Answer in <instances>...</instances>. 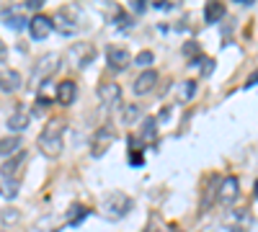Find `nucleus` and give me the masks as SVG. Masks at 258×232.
Returning <instances> with one entry per match:
<instances>
[{"label":"nucleus","instance_id":"1","mask_svg":"<svg viewBox=\"0 0 258 232\" xmlns=\"http://www.w3.org/2000/svg\"><path fill=\"white\" fill-rule=\"evenodd\" d=\"M36 147L47 158H59L62 155V147H64V121L62 119H52L44 129H41Z\"/></svg>","mask_w":258,"mask_h":232},{"label":"nucleus","instance_id":"2","mask_svg":"<svg viewBox=\"0 0 258 232\" xmlns=\"http://www.w3.org/2000/svg\"><path fill=\"white\" fill-rule=\"evenodd\" d=\"M132 206H135V201L129 199L124 191H109V194H103L101 196V204H98L101 214L106 219H121V217H126L129 212H132Z\"/></svg>","mask_w":258,"mask_h":232},{"label":"nucleus","instance_id":"3","mask_svg":"<svg viewBox=\"0 0 258 232\" xmlns=\"http://www.w3.org/2000/svg\"><path fill=\"white\" fill-rule=\"evenodd\" d=\"M70 62H73V67L83 70V67H88L91 62L96 59V47L88 44V41H80V44H73L70 52H68Z\"/></svg>","mask_w":258,"mask_h":232},{"label":"nucleus","instance_id":"4","mask_svg":"<svg viewBox=\"0 0 258 232\" xmlns=\"http://www.w3.org/2000/svg\"><path fill=\"white\" fill-rule=\"evenodd\" d=\"M114 139H116V129L114 126H101V129L93 134V147H91V155L93 158H101V155H106L109 152V147L114 144Z\"/></svg>","mask_w":258,"mask_h":232},{"label":"nucleus","instance_id":"5","mask_svg":"<svg viewBox=\"0 0 258 232\" xmlns=\"http://www.w3.org/2000/svg\"><path fill=\"white\" fill-rule=\"evenodd\" d=\"M106 62H109V67L114 70V72H121V70H126L129 65H132V54H129V49H124V47H109L106 49Z\"/></svg>","mask_w":258,"mask_h":232},{"label":"nucleus","instance_id":"6","mask_svg":"<svg viewBox=\"0 0 258 232\" xmlns=\"http://www.w3.org/2000/svg\"><path fill=\"white\" fill-rule=\"evenodd\" d=\"M238 196H240V181H238V176L222 178L220 186H217V199H220L222 204H232Z\"/></svg>","mask_w":258,"mask_h":232},{"label":"nucleus","instance_id":"7","mask_svg":"<svg viewBox=\"0 0 258 232\" xmlns=\"http://www.w3.org/2000/svg\"><path fill=\"white\" fill-rule=\"evenodd\" d=\"M29 34H31V39H36V41L47 39V36L52 34V18L44 16V13L31 16V21H29Z\"/></svg>","mask_w":258,"mask_h":232},{"label":"nucleus","instance_id":"8","mask_svg":"<svg viewBox=\"0 0 258 232\" xmlns=\"http://www.w3.org/2000/svg\"><path fill=\"white\" fill-rule=\"evenodd\" d=\"M98 98L106 109H119L121 106V88L116 83H103V86H98Z\"/></svg>","mask_w":258,"mask_h":232},{"label":"nucleus","instance_id":"9","mask_svg":"<svg viewBox=\"0 0 258 232\" xmlns=\"http://www.w3.org/2000/svg\"><path fill=\"white\" fill-rule=\"evenodd\" d=\"M54 96H57V103H59V106H73L75 98H78V83L62 80L59 86H57V91H54Z\"/></svg>","mask_w":258,"mask_h":232},{"label":"nucleus","instance_id":"10","mask_svg":"<svg viewBox=\"0 0 258 232\" xmlns=\"http://www.w3.org/2000/svg\"><path fill=\"white\" fill-rule=\"evenodd\" d=\"M75 16L73 18H68V8H59L57 13H54V18H52V31H59V34H64V36H70V34H75Z\"/></svg>","mask_w":258,"mask_h":232},{"label":"nucleus","instance_id":"11","mask_svg":"<svg viewBox=\"0 0 258 232\" xmlns=\"http://www.w3.org/2000/svg\"><path fill=\"white\" fill-rule=\"evenodd\" d=\"M155 86H158V72H155V70H145V72L135 80L132 91H135V96H147Z\"/></svg>","mask_w":258,"mask_h":232},{"label":"nucleus","instance_id":"12","mask_svg":"<svg viewBox=\"0 0 258 232\" xmlns=\"http://www.w3.org/2000/svg\"><path fill=\"white\" fill-rule=\"evenodd\" d=\"M24 86V78H21L18 70H0V91L13 93Z\"/></svg>","mask_w":258,"mask_h":232},{"label":"nucleus","instance_id":"13","mask_svg":"<svg viewBox=\"0 0 258 232\" xmlns=\"http://www.w3.org/2000/svg\"><path fill=\"white\" fill-rule=\"evenodd\" d=\"M137 139H140V142H147V144H153V142L158 139V119H155V116H145V119H142Z\"/></svg>","mask_w":258,"mask_h":232},{"label":"nucleus","instance_id":"14","mask_svg":"<svg viewBox=\"0 0 258 232\" xmlns=\"http://www.w3.org/2000/svg\"><path fill=\"white\" fill-rule=\"evenodd\" d=\"M29 121H31V114L26 111V109H16L13 114H11V119H8V129L11 132H24L26 126H29Z\"/></svg>","mask_w":258,"mask_h":232},{"label":"nucleus","instance_id":"15","mask_svg":"<svg viewBox=\"0 0 258 232\" xmlns=\"http://www.w3.org/2000/svg\"><path fill=\"white\" fill-rule=\"evenodd\" d=\"M26 163V155L24 152H18V155H13L11 160H6V165L0 168V173H3L6 178H16L18 181V168Z\"/></svg>","mask_w":258,"mask_h":232},{"label":"nucleus","instance_id":"16","mask_svg":"<svg viewBox=\"0 0 258 232\" xmlns=\"http://www.w3.org/2000/svg\"><path fill=\"white\" fill-rule=\"evenodd\" d=\"M194 96H197V83L194 80H183L176 86V101L178 103H188Z\"/></svg>","mask_w":258,"mask_h":232},{"label":"nucleus","instance_id":"17","mask_svg":"<svg viewBox=\"0 0 258 232\" xmlns=\"http://www.w3.org/2000/svg\"><path fill=\"white\" fill-rule=\"evenodd\" d=\"M59 65V57L57 54H44L39 59V67H36V78H44V75H52Z\"/></svg>","mask_w":258,"mask_h":232},{"label":"nucleus","instance_id":"18","mask_svg":"<svg viewBox=\"0 0 258 232\" xmlns=\"http://www.w3.org/2000/svg\"><path fill=\"white\" fill-rule=\"evenodd\" d=\"M18 147H21V137L18 134L3 137V139H0V155H3V158H13V155H18Z\"/></svg>","mask_w":258,"mask_h":232},{"label":"nucleus","instance_id":"19","mask_svg":"<svg viewBox=\"0 0 258 232\" xmlns=\"http://www.w3.org/2000/svg\"><path fill=\"white\" fill-rule=\"evenodd\" d=\"M222 16H225V6L222 3H207L204 6V21L207 24H217Z\"/></svg>","mask_w":258,"mask_h":232},{"label":"nucleus","instance_id":"20","mask_svg":"<svg viewBox=\"0 0 258 232\" xmlns=\"http://www.w3.org/2000/svg\"><path fill=\"white\" fill-rule=\"evenodd\" d=\"M214 186H220V183H217V178H214V176H209L207 178V188H204V196H202V209H204V212L212 206V196L217 194V188H214Z\"/></svg>","mask_w":258,"mask_h":232},{"label":"nucleus","instance_id":"21","mask_svg":"<svg viewBox=\"0 0 258 232\" xmlns=\"http://www.w3.org/2000/svg\"><path fill=\"white\" fill-rule=\"evenodd\" d=\"M88 214H91V209H88V206H83V204H73V206H70V212H68V217H70V222H73V224L83 222Z\"/></svg>","mask_w":258,"mask_h":232},{"label":"nucleus","instance_id":"22","mask_svg":"<svg viewBox=\"0 0 258 232\" xmlns=\"http://www.w3.org/2000/svg\"><path fill=\"white\" fill-rule=\"evenodd\" d=\"M0 194H3L6 199H16L18 196V181L16 178H6L3 181V188H0Z\"/></svg>","mask_w":258,"mask_h":232},{"label":"nucleus","instance_id":"23","mask_svg":"<svg viewBox=\"0 0 258 232\" xmlns=\"http://www.w3.org/2000/svg\"><path fill=\"white\" fill-rule=\"evenodd\" d=\"M21 219V212H18V209H13V206H8V209H3V212H0V222H3L6 227L8 224H16Z\"/></svg>","mask_w":258,"mask_h":232},{"label":"nucleus","instance_id":"24","mask_svg":"<svg viewBox=\"0 0 258 232\" xmlns=\"http://www.w3.org/2000/svg\"><path fill=\"white\" fill-rule=\"evenodd\" d=\"M140 116H142V109L132 103V106H126V109H124V116H121V121H124V124H135Z\"/></svg>","mask_w":258,"mask_h":232},{"label":"nucleus","instance_id":"25","mask_svg":"<svg viewBox=\"0 0 258 232\" xmlns=\"http://www.w3.org/2000/svg\"><path fill=\"white\" fill-rule=\"evenodd\" d=\"M153 62H155V54L153 52H140L137 57H135V65H140V67H147V65H153Z\"/></svg>","mask_w":258,"mask_h":232},{"label":"nucleus","instance_id":"26","mask_svg":"<svg viewBox=\"0 0 258 232\" xmlns=\"http://www.w3.org/2000/svg\"><path fill=\"white\" fill-rule=\"evenodd\" d=\"M24 24H29V21H24L21 16H11V18H8V26H11V29H24Z\"/></svg>","mask_w":258,"mask_h":232},{"label":"nucleus","instance_id":"27","mask_svg":"<svg viewBox=\"0 0 258 232\" xmlns=\"http://www.w3.org/2000/svg\"><path fill=\"white\" fill-rule=\"evenodd\" d=\"M129 8H132L135 13H142L147 6H145V0H132V3H129Z\"/></svg>","mask_w":258,"mask_h":232},{"label":"nucleus","instance_id":"28","mask_svg":"<svg viewBox=\"0 0 258 232\" xmlns=\"http://www.w3.org/2000/svg\"><path fill=\"white\" fill-rule=\"evenodd\" d=\"M41 6H44V0H29L24 8H29V11H41Z\"/></svg>","mask_w":258,"mask_h":232},{"label":"nucleus","instance_id":"29","mask_svg":"<svg viewBox=\"0 0 258 232\" xmlns=\"http://www.w3.org/2000/svg\"><path fill=\"white\" fill-rule=\"evenodd\" d=\"M255 86H258V70H255V72H253V75L245 80V86H243V88H255Z\"/></svg>","mask_w":258,"mask_h":232},{"label":"nucleus","instance_id":"30","mask_svg":"<svg viewBox=\"0 0 258 232\" xmlns=\"http://www.w3.org/2000/svg\"><path fill=\"white\" fill-rule=\"evenodd\" d=\"M6 57H8V49H6V44H3V41H0V65L6 62Z\"/></svg>","mask_w":258,"mask_h":232},{"label":"nucleus","instance_id":"31","mask_svg":"<svg viewBox=\"0 0 258 232\" xmlns=\"http://www.w3.org/2000/svg\"><path fill=\"white\" fill-rule=\"evenodd\" d=\"M165 232H183V229H178V227H173V224H170V227H168Z\"/></svg>","mask_w":258,"mask_h":232},{"label":"nucleus","instance_id":"32","mask_svg":"<svg viewBox=\"0 0 258 232\" xmlns=\"http://www.w3.org/2000/svg\"><path fill=\"white\" fill-rule=\"evenodd\" d=\"M253 194H255V199H258V181H255V186H253Z\"/></svg>","mask_w":258,"mask_h":232}]
</instances>
